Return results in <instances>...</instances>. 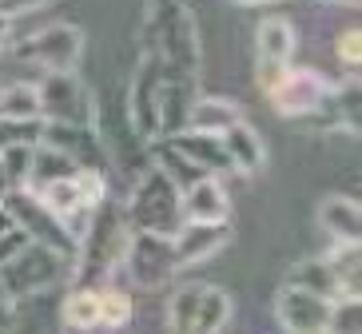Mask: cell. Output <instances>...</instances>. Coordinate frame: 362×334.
<instances>
[{
    "label": "cell",
    "mask_w": 362,
    "mask_h": 334,
    "mask_svg": "<svg viewBox=\"0 0 362 334\" xmlns=\"http://www.w3.org/2000/svg\"><path fill=\"white\" fill-rule=\"evenodd\" d=\"M132 227L124 219V203L116 195H104L92 207L84 235L76 243V259L68 267V291H100L112 282V275L119 270L124 247H128Z\"/></svg>",
    "instance_id": "cell-1"
},
{
    "label": "cell",
    "mask_w": 362,
    "mask_h": 334,
    "mask_svg": "<svg viewBox=\"0 0 362 334\" xmlns=\"http://www.w3.org/2000/svg\"><path fill=\"white\" fill-rule=\"evenodd\" d=\"M139 48L160 56L168 72L199 76V32L187 0H148L139 24Z\"/></svg>",
    "instance_id": "cell-2"
},
{
    "label": "cell",
    "mask_w": 362,
    "mask_h": 334,
    "mask_svg": "<svg viewBox=\"0 0 362 334\" xmlns=\"http://www.w3.org/2000/svg\"><path fill=\"white\" fill-rule=\"evenodd\" d=\"M119 203H124V219H128L132 231L175 235V227H180V187L171 184L156 163H148L132 179L128 199H119Z\"/></svg>",
    "instance_id": "cell-3"
},
{
    "label": "cell",
    "mask_w": 362,
    "mask_h": 334,
    "mask_svg": "<svg viewBox=\"0 0 362 334\" xmlns=\"http://www.w3.org/2000/svg\"><path fill=\"white\" fill-rule=\"evenodd\" d=\"M330 84L327 76L319 68H307V64H291L263 88L267 104L279 112L283 119H327L330 128H334V119H330Z\"/></svg>",
    "instance_id": "cell-4"
},
{
    "label": "cell",
    "mask_w": 362,
    "mask_h": 334,
    "mask_svg": "<svg viewBox=\"0 0 362 334\" xmlns=\"http://www.w3.org/2000/svg\"><path fill=\"white\" fill-rule=\"evenodd\" d=\"M104 195H112V184H107L104 172H92V167H80V172H72L68 179L36 187V199L68 227V235H72L76 243H80L88 219H92V207H96Z\"/></svg>",
    "instance_id": "cell-5"
},
{
    "label": "cell",
    "mask_w": 362,
    "mask_h": 334,
    "mask_svg": "<svg viewBox=\"0 0 362 334\" xmlns=\"http://www.w3.org/2000/svg\"><path fill=\"white\" fill-rule=\"evenodd\" d=\"M68 267L72 263L64 255H56L40 243H28L8 263H0V294L12 302V299H28V294L60 291L68 282Z\"/></svg>",
    "instance_id": "cell-6"
},
{
    "label": "cell",
    "mask_w": 362,
    "mask_h": 334,
    "mask_svg": "<svg viewBox=\"0 0 362 334\" xmlns=\"http://www.w3.org/2000/svg\"><path fill=\"white\" fill-rule=\"evenodd\" d=\"M8 56L24 60L28 68H36L40 76L48 72H76L80 56H84V32L76 24H48L33 36H16L4 48Z\"/></svg>",
    "instance_id": "cell-7"
},
{
    "label": "cell",
    "mask_w": 362,
    "mask_h": 334,
    "mask_svg": "<svg viewBox=\"0 0 362 334\" xmlns=\"http://www.w3.org/2000/svg\"><path fill=\"white\" fill-rule=\"evenodd\" d=\"M119 270L128 275V282L136 287V291H160V287H168V282L180 275L171 235L132 231L128 247H124V259H119Z\"/></svg>",
    "instance_id": "cell-8"
},
{
    "label": "cell",
    "mask_w": 362,
    "mask_h": 334,
    "mask_svg": "<svg viewBox=\"0 0 362 334\" xmlns=\"http://www.w3.org/2000/svg\"><path fill=\"white\" fill-rule=\"evenodd\" d=\"M40 96V119L48 124H76V128H96V104L92 88L76 72H48L36 80Z\"/></svg>",
    "instance_id": "cell-9"
},
{
    "label": "cell",
    "mask_w": 362,
    "mask_h": 334,
    "mask_svg": "<svg viewBox=\"0 0 362 334\" xmlns=\"http://www.w3.org/2000/svg\"><path fill=\"white\" fill-rule=\"evenodd\" d=\"M0 207H4L12 223L28 235V243H40V247L56 251V255H64L68 263L76 259V239L68 235V227L60 223V219H56L40 199H36V191H28V187L8 191L4 199H0Z\"/></svg>",
    "instance_id": "cell-10"
},
{
    "label": "cell",
    "mask_w": 362,
    "mask_h": 334,
    "mask_svg": "<svg viewBox=\"0 0 362 334\" xmlns=\"http://www.w3.org/2000/svg\"><path fill=\"white\" fill-rule=\"evenodd\" d=\"M160 80H163V60L148 48H139V64L124 88V108L136 136L144 143L160 140Z\"/></svg>",
    "instance_id": "cell-11"
},
{
    "label": "cell",
    "mask_w": 362,
    "mask_h": 334,
    "mask_svg": "<svg viewBox=\"0 0 362 334\" xmlns=\"http://www.w3.org/2000/svg\"><path fill=\"white\" fill-rule=\"evenodd\" d=\"M295 48H298V36H295V24L287 16H267V20H259V28H255V84L267 88L283 68H291Z\"/></svg>",
    "instance_id": "cell-12"
},
{
    "label": "cell",
    "mask_w": 362,
    "mask_h": 334,
    "mask_svg": "<svg viewBox=\"0 0 362 334\" xmlns=\"http://www.w3.org/2000/svg\"><path fill=\"white\" fill-rule=\"evenodd\" d=\"M330 306H334L330 299H319L303 287L283 282L275 294V323L283 334H327Z\"/></svg>",
    "instance_id": "cell-13"
},
{
    "label": "cell",
    "mask_w": 362,
    "mask_h": 334,
    "mask_svg": "<svg viewBox=\"0 0 362 334\" xmlns=\"http://www.w3.org/2000/svg\"><path fill=\"white\" fill-rule=\"evenodd\" d=\"M40 143H52L56 151H64L76 167H92V172H112V160H107V148L100 140L96 128H76V124H48L44 119Z\"/></svg>",
    "instance_id": "cell-14"
},
{
    "label": "cell",
    "mask_w": 362,
    "mask_h": 334,
    "mask_svg": "<svg viewBox=\"0 0 362 334\" xmlns=\"http://www.w3.org/2000/svg\"><path fill=\"white\" fill-rule=\"evenodd\" d=\"M231 223H180L175 235H171V247H175V263L180 270L199 267V263L223 255L227 243H231Z\"/></svg>",
    "instance_id": "cell-15"
},
{
    "label": "cell",
    "mask_w": 362,
    "mask_h": 334,
    "mask_svg": "<svg viewBox=\"0 0 362 334\" xmlns=\"http://www.w3.org/2000/svg\"><path fill=\"white\" fill-rule=\"evenodd\" d=\"M180 223H231V199L219 175H203L180 191Z\"/></svg>",
    "instance_id": "cell-16"
},
{
    "label": "cell",
    "mask_w": 362,
    "mask_h": 334,
    "mask_svg": "<svg viewBox=\"0 0 362 334\" xmlns=\"http://www.w3.org/2000/svg\"><path fill=\"white\" fill-rule=\"evenodd\" d=\"M199 96V76H183L163 68L160 80V136H175L187 124V108Z\"/></svg>",
    "instance_id": "cell-17"
},
{
    "label": "cell",
    "mask_w": 362,
    "mask_h": 334,
    "mask_svg": "<svg viewBox=\"0 0 362 334\" xmlns=\"http://www.w3.org/2000/svg\"><path fill=\"white\" fill-rule=\"evenodd\" d=\"M315 219L330 243H362V207L354 195H322Z\"/></svg>",
    "instance_id": "cell-18"
},
{
    "label": "cell",
    "mask_w": 362,
    "mask_h": 334,
    "mask_svg": "<svg viewBox=\"0 0 362 334\" xmlns=\"http://www.w3.org/2000/svg\"><path fill=\"white\" fill-rule=\"evenodd\" d=\"M219 140H223V151H227V160H231V172L259 175L267 167V143H263V136H259L247 119L231 124Z\"/></svg>",
    "instance_id": "cell-19"
},
{
    "label": "cell",
    "mask_w": 362,
    "mask_h": 334,
    "mask_svg": "<svg viewBox=\"0 0 362 334\" xmlns=\"http://www.w3.org/2000/svg\"><path fill=\"white\" fill-rule=\"evenodd\" d=\"M243 116V108L235 104V100L227 96H207V92H199V96L192 100V108H187V124H183V131H203V136H223L231 124H239Z\"/></svg>",
    "instance_id": "cell-20"
},
{
    "label": "cell",
    "mask_w": 362,
    "mask_h": 334,
    "mask_svg": "<svg viewBox=\"0 0 362 334\" xmlns=\"http://www.w3.org/2000/svg\"><path fill=\"white\" fill-rule=\"evenodd\" d=\"M175 148L187 155V160L199 167V172L207 175H227L231 172V160H227L223 151V140L219 136H203V131H175V136H168Z\"/></svg>",
    "instance_id": "cell-21"
},
{
    "label": "cell",
    "mask_w": 362,
    "mask_h": 334,
    "mask_svg": "<svg viewBox=\"0 0 362 334\" xmlns=\"http://www.w3.org/2000/svg\"><path fill=\"white\" fill-rule=\"evenodd\" d=\"M235 314V302L223 287L215 282H203V294H199V306H195V318L187 326V334H223L227 323Z\"/></svg>",
    "instance_id": "cell-22"
},
{
    "label": "cell",
    "mask_w": 362,
    "mask_h": 334,
    "mask_svg": "<svg viewBox=\"0 0 362 334\" xmlns=\"http://www.w3.org/2000/svg\"><path fill=\"white\" fill-rule=\"evenodd\" d=\"M339 282L342 299H351V294H362V243H330V251L322 255Z\"/></svg>",
    "instance_id": "cell-23"
},
{
    "label": "cell",
    "mask_w": 362,
    "mask_h": 334,
    "mask_svg": "<svg viewBox=\"0 0 362 334\" xmlns=\"http://www.w3.org/2000/svg\"><path fill=\"white\" fill-rule=\"evenodd\" d=\"M287 282H291V287H303V291H310V294H319V299H330V302L342 299L339 282H334V275H330V267H327L322 255H307V259H298L295 267L287 270Z\"/></svg>",
    "instance_id": "cell-24"
},
{
    "label": "cell",
    "mask_w": 362,
    "mask_h": 334,
    "mask_svg": "<svg viewBox=\"0 0 362 334\" xmlns=\"http://www.w3.org/2000/svg\"><path fill=\"white\" fill-rule=\"evenodd\" d=\"M72 172H80L64 151H56L52 143H36L33 148V172H28V191L44 184H56V179H68Z\"/></svg>",
    "instance_id": "cell-25"
},
{
    "label": "cell",
    "mask_w": 362,
    "mask_h": 334,
    "mask_svg": "<svg viewBox=\"0 0 362 334\" xmlns=\"http://www.w3.org/2000/svg\"><path fill=\"white\" fill-rule=\"evenodd\" d=\"M60 326H68V330H96L100 291H68L60 299Z\"/></svg>",
    "instance_id": "cell-26"
},
{
    "label": "cell",
    "mask_w": 362,
    "mask_h": 334,
    "mask_svg": "<svg viewBox=\"0 0 362 334\" xmlns=\"http://www.w3.org/2000/svg\"><path fill=\"white\" fill-rule=\"evenodd\" d=\"M0 116L4 119H40L36 84H4L0 88Z\"/></svg>",
    "instance_id": "cell-27"
},
{
    "label": "cell",
    "mask_w": 362,
    "mask_h": 334,
    "mask_svg": "<svg viewBox=\"0 0 362 334\" xmlns=\"http://www.w3.org/2000/svg\"><path fill=\"white\" fill-rule=\"evenodd\" d=\"M132 314H136V306H132L128 291H119V287H100V326H104V330L128 326Z\"/></svg>",
    "instance_id": "cell-28"
},
{
    "label": "cell",
    "mask_w": 362,
    "mask_h": 334,
    "mask_svg": "<svg viewBox=\"0 0 362 334\" xmlns=\"http://www.w3.org/2000/svg\"><path fill=\"white\" fill-rule=\"evenodd\" d=\"M33 148H36V143H16V148H4V151H0V167H4V175H8V187H12V191L28 187V172H33Z\"/></svg>",
    "instance_id": "cell-29"
},
{
    "label": "cell",
    "mask_w": 362,
    "mask_h": 334,
    "mask_svg": "<svg viewBox=\"0 0 362 334\" xmlns=\"http://www.w3.org/2000/svg\"><path fill=\"white\" fill-rule=\"evenodd\" d=\"M327 334H362V294L339 299L334 306H330Z\"/></svg>",
    "instance_id": "cell-30"
},
{
    "label": "cell",
    "mask_w": 362,
    "mask_h": 334,
    "mask_svg": "<svg viewBox=\"0 0 362 334\" xmlns=\"http://www.w3.org/2000/svg\"><path fill=\"white\" fill-rule=\"evenodd\" d=\"M44 119H4L0 116V151L16 143H40Z\"/></svg>",
    "instance_id": "cell-31"
},
{
    "label": "cell",
    "mask_w": 362,
    "mask_h": 334,
    "mask_svg": "<svg viewBox=\"0 0 362 334\" xmlns=\"http://www.w3.org/2000/svg\"><path fill=\"white\" fill-rule=\"evenodd\" d=\"M334 56H339V64L346 68V72H358L362 64V28L358 24H351V28H342L339 40H334Z\"/></svg>",
    "instance_id": "cell-32"
},
{
    "label": "cell",
    "mask_w": 362,
    "mask_h": 334,
    "mask_svg": "<svg viewBox=\"0 0 362 334\" xmlns=\"http://www.w3.org/2000/svg\"><path fill=\"white\" fill-rule=\"evenodd\" d=\"M21 247H28V235H24L16 223H8L4 231H0V263H8Z\"/></svg>",
    "instance_id": "cell-33"
},
{
    "label": "cell",
    "mask_w": 362,
    "mask_h": 334,
    "mask_svg": "<svg viewBox=\"0 0 362 334\" xmlns=\"http://www.w3.org/2000/svg\"><path fill=\"white\" fill-rule=\"evenodd\" d=\"M44 4H56V0H0V12H8V16H24V12L44 8Z\"/></svg>",
    "instance_id": "cell-34"
},
{
    "label": "cell",
    "mask_w": 362,
    "mask_h": 334,
    "mask_svg": "<svg viewBox=\"0 0 362 334\" xmlns=\"http://www.w3.org/2000/svg\"><path fill=\"white\" fill-rule=\"evenodd\" d=\"M12 28H16V16L0 12V52H4V48H8L12 40H16V32H12Z\"/></svg>",
    "instance_id": "cell-35"
},
{
    "label": "cell",
    "mask_w": 362,
    "mask_h": 334,
    "mask_svg": "<svg viewBox=\"0 0 362 334\" xmlns=\"http://www.w3.org/2000/svg\"><path fill=\"white\" fill-rule=\"evenodd\" d=\"M8 323H12V302L0 299V334H8Z\"/></svg>",
    "instance_id": "cell-36"
},
{
    "label": "cell",
    "mask_w": 362,
    "mask_h": 334,
    "mask_svg": "<svg viewBox=\"0 0 362 334\" xmlns=\"http://www.w3.org/2000/svg\"><path fill=\"white\" fill-rule=\"evenodd\" d=\"M239 8H263V4H279V0H231Z\"/></svg>",
    "instance_id": "cell-37"
},
{
    "label": "cell",
    "mask_w": 362,
    "mask_h": 334,
    "mask_svg": "<svg viewBox=\"0 0 362 334\" xmlns=\"http://www.w3.org/2000/svg\"><path fill=\"white\" fill-rule=\"evenodd\" d=\"M315 4H339V8H358V0H315Z\"/></svg>",
    "instance_id": "cell-38"
},
{
    "label": "cell",
    "mask_w": 362,
    "mask_h": 334,
    "mask_svg": "<svg viewBox=\"0 0 362 334\" xmlns=\"http://www.w3.org/2000/svg\"><path fill=\"white\" fill-rule=\"evenodd\" d=\"M8 191H12V187H8V175H4V167H0V199H4Z\"/></svg>",
    "instance_id": "cell-39"
},
{
    "label": "cell",
    "mask_w": 362,
    "mask_h": 334,
    "mask_svg": "<svg viewBox=\"0 0 362 334\" xmlns=\"http://www.w3.org/2000/svg\"><path fill=\"white\" fill-rule=\"evenodd\" d=\"M0 299H4V294H0Z\"/></svg>",
    "instance_id": "cell-40"
}]
</instances>
